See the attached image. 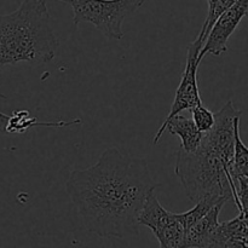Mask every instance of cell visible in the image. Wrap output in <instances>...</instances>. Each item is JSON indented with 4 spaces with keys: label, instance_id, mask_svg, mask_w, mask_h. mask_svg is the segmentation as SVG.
<instances>
[{
    "label": "cell",
    "instance_id": "obj_1",
    "mask_svg": "<svg viewBox=\"0 0 248 248\" xmlns=\"http://www.w3.org/2000/svg\"><path fill=\"white\" fill-rule=\"evenodd\" d=\"M157 186L144 159L116 148L104 150L92 166L72 171L65 182L85 229L107 239L138 234L140 211Z\"/></svg>",
    "mask_w": 248,
    "mask_h": 248
},
{
    "label": "cell",
    "instance_id": "obj_2",
    "mask_svg": "<svg viewBox=\"0 0 248 248\" xmlns=\"http://www.w3.org/2000/svg\"><path fill=\"white\" fill-rule=\"evenodd\" d=\"M241 116L232 101L215 113V125L203 133L194 152H177L174 173L189 200L198 202L206 196H220L236 203L232 179L235 120Z\"/></svg>",
    "mask_w": 248,
    "mask_h": 248
},
{
    "label": "cell",
    "instance_id": "obj_3",
    "mask_svg": "<svg viewBox=\"0 0 248 248\" xmlns=\"http://www.w3.org/2000/svg\"><path fill=\"white\" fill-rule=\"evenodd\" d=\"M57 38L45 0H24L17 10L0 16V69L26 62L40 65L56 55ZM1 98H6L0 92Z\"/></svg>",
    "mask_w": 248,
    "mask_h": 248
},
{
    "label": "cell",
    "instance_id": "obj_4",
    "mask_svg": "<svg viewBox=\"0 0 248 248\" xmlns=\"http://www.w3.org/2000/svg\"><path fill=\"white\" fill-rule=\"evenodd\" d=\"M73 9V22H89L109 39L124 36V21L137 11L145 0H61Z\"/></svg>",
    "mask_w": 248,
    "mask_h": 248
},
{
    "label": "cell",
    "instance_id": "obj_5",
    "mask_svg": "<svg viewBox=\"0 0 248 248\" xmlns=\"http://www.w3.org/2000/svg\"><path fill=\"white\" fill-rule=\"evenodd\" d=\"M140 225L149 228L159 241L160 247H183L186 229L179 213H172L165 210L154 193L145 201L138 217Z\"/></svg>",
    "mask_w": 248,
    "mask_h": 248
},
{
    "label": "cell",
    "instance_id": "obj_6",
    "mask_svg": "<svg viewBox=\"0 0 248 248\" xmlns=\"http://www.w3.org/2000/svg\"><path fill=\"white\" fill-rule=\"evenodd\" d=\"M201 48H202V45L196 40H194L189 45L183 77H182L178 89L174 94L171 110L165 121L170 120L172 116L177 115L181 111L191 110L194 107L202 104L198 85V67L201 62L199 60V53H200Z\"/></svg>",
    "mask_w": 248,
    "mask_h": 248
},
{
    "label": "cell",
    "instance_id": "obj_7",
    "mask_svg": "<svg viewBox=\"0 0 248 248\" xmlns=\"http://www.w3.org/2000/svg\"><path fill=\"white\" fill-rule=\"evenodd\" d=\"M247 10L248 0H236L227 11L218 17L199 53V60L202 61V58L208 53L219 56L227 52L228 40L239 26L241 19L246 16Z\"/></svg>",
    "mask_w": 248,
    "mask_h": 248
},
{
    "label": "cell",
    "instance_id": "obj_8",
    "mask_svg": "<svg viewBox=\"0 0 248 248\" xmlns=\"http://www.w3.org/2000/svg\"><path fill=\"white\" fill-rule=\"evenodd\" d=\"M225 202L213 206L202 218L186 230L183 247L186 248H216L217 232L219 228V213Z\"/></svg>",
    "mask_w": 248,
    "mask_h": 248
},
{
    "label": "cell",
    "instance_id": "obj_9",
    "mask_svg": "<svg viewBox=\"0 0 248 248\" xmlns=\"http://www.w3.org/2000/svg\"><path fill=\"white\" fill-rule=\"evenodd\" d=\"M166 130H169L171 135H176L181 138V148L186 150V152H194V150H196L203 136V133L199 131V128L196 127L193 119L186 118V116L181 115V113L172 116L170 120L162 123V125L160 126L157 132L155 133L154 138H153L154 144L159 143L160 138L162 137V135H164Z\"/></svg>",
    "mask_w": 248,
    "mask_h": 248
},
{
    "label": "cell",
    "instance_id": "obj_10",
    "mask_svg": "<svg viewBox=\"0 0 248 248\" xmlns=\"http://www.w3.org/2000/svg\"><path fill=\"white\" fill-rule=\"evenodd\" d=\"M248 247V215L240 212L235 219L220 223L216 248Z\"/></svg>",
    "mask_w": 248,
    "mask_h": 248
},
{
    "label": "cell",
    "instance_id": "obj_11",
    "mask_svg": "<svg viewBox=\"0 0 248 248\" xmlns=\"http://www.w3.org/2000/svg\"><path fill=\"white\" fill-rule=\"evenodd\" d=\"M81 124L80 119H73V120L64 121H47V123H40L35 116L31 114L27 109L21 110H14L11 115H9L6 126H5V133H26L34 127H69V126L79 125Z\"/></svg>",
    "mask_w": 248,
    "mask_h": 248
},
{
    "label": "cell",
    "instance_id": "obj_12",
    "mask_svg": "<svg viewBox=\"0 0 248 248\" xmlns=\"http://www.w3.org/2000/svg\"><path fill=\"white\" fill-rule=\"evenodd\" d=\"M232 176L234 181L236 177L248 178V148L240 137V118L235 120V144Z\"/></svg>",
    "mask_w": 248,
    "mask_h": 248
},
{
    "label": "cell",
    "instance_id": "obj_13",
    "mask_svg": "<svg viewBox=\"0 0 248 248\" xmlns=\"http://www.w3.org/2000/svg\"><path fill=\"white\" fill-rule=\"evenodd\" d=\"M236 0H216V1L210 2V7H208V15L206 17V21L203 23L202 28H201L200 34L198 35V38L195 39L199 44L203 46L206 39H207L208 33H210L211 28L213 27L215 22L217 21L218 17L223 14L224 11H227L230 6H232Z\"/></svg>",
    "mask_w": 248,
    "mask_h": 248
},
{
    "label": "cell",
    "instance_id": "obj_14",
    "mask_svg": "<svg viewBox=\"0 0 248 248\" xmlns=\"http://www.w3.org/2000/svg\"><path fill=\"white\" fill-rule=\"evenodd\" d=\"M191 114H193L194 124L199 128V131H201L202 133L210 131L215 125V113H212L210 109L203 107L202 104L194 107L191 109Z\"/></svg>",
    "mask_w": 248,
    "mask_h": 248
},
{
    "label": "cell",
    "instance_id": "obj_15",
    "mask_svg": "<svg viewBox=\"0 0 248 248\" xmlns=\"http://www.w3.org/2000/svg\"><path fill=\"white\" fill-rule=\"evenodd\" d=\"M236 207L240 212L248 215V178L247 177H236Z\"/></svg>",
    "mask_w": 248,
    "mask_h": 248
},
{
    "label": "cell",
    "instance_id": "obj_16",
    "mask_svg": "<svg viewBox=\"0 0 248 248\" xmlns=\"http://www.w3.org/2000/svg\"><path fill=\"white\" fill-rule=\"evenodd\" d=\"M7 119H9V115H6V114L0 111V132L5 133V126H6Z\"/></svg>",
    "mask_w": 248,
    "mask_h": 248
},
{
    "label": "cell",
    "instance_id": "obj_17",
    "mask_svg": "<svg viewBox=\"0 0 248 248\" xmlns=\"http://www.w3.org/2000/svg\"><path fill=\"white\" fill-rule=\"evenodd\" d=\"M213 1H216V0H208V4H210V2H213Z\"/></svg>",
    "mask_w": 248,
    "mask_h": 248
},
{
    "label": "cell",
    "instance_id": "obj_18",
    "mask_svg": "<svg viewBox=\"0 0 248 248\" xmlns=\"http://www.w3.org/2000/svg\"><path fill=\"white\" fill-rule=\"evenodd\" d=\"M246 16L248 17V10H247V14H246Z\"/></svg>",
    "mask_w": 248,
    "mask_h": 248
}]
</instances>
